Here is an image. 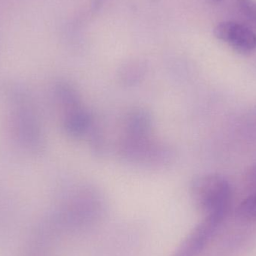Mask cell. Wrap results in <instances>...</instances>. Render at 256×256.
I'll return each mask as SVG.
<instances>
[{
	"mask_svg": "<svg viewBox=\"0 0 256 256\" xmlns=\"http://www.w3.org/2000/svg\"><path fill=\"white\" fill-rule=\"evenodd\" d=\"M216 38L240 54H250L256 50V34L252 30L238 22H220L214 30Z\"/></svg>",
	"mask_w": 256,
	"mask_h": 256,
	"instance_id": "3",
	"label": "cell"
},
{
	"mask_svg": "<svg viewBox=\"0 0 256 256\" xmlns=\"http://www.w3.org/2000/svg\"><path fill=\"white\" fill-rule=\"evenodd\" d=\"M209 2H210V3H212V4H220V3L222 2L224 0H208Z\"/></svg>",
	"mask_w": 256,
	"mask_h": 256,
	"instance_id": "8",
	"label": "cell"
},
{
	"mask_svg": "<svg viewBox=\"0 0 256 256\" xmlns=\"http://www.w3.org/2000/svg\"><path fill=\"white\" fill-rule=\"evenodd\" d=\"M237 213L243 219L256 220V192L240 203L238 208Z\"/></svg>",
	"mask_w": 256,
	"mask_h": 256,
	"instance_id": "5",
	"label": "cell"
},
{
	"mask_svg": "<svg viewBox=\"0 0 256 256\" xmlns=\"http://www.w3.org/2000/svg\"><path fill=\"white\" fill-rule=\"evenodd\" d=\"M4 94L8 128L14 142L28 154H38L43 150L44 138L32 96L18 82L8 84Z\"/></svg>",
	"mask_w": 256,
	"mask_h": 256,
	"instance_id": "1",
	"label": "cell"
},
{
	"mask_svg": "<svg viewBox=\"0 0 256 256\" xmlns=\"http://www.w3.org/2000/svg\"><path fill=\"white\" fill-rule=\"evenodd\" d=\"M244 16L256 26V0H236Z\"/></svg>",
	"mask_w": 256,
	"mask_h": 256,
	"instance_id": "6",
	"label": "cell"
},
{
	"mask_svg": "<svg viewBox=\"0 0 256 256\" xmlns=\"http://www.w3.org/2000/svg\"><path fill=\"white\" fill-rule=\"evenodd\" d=\"M248 182L251 186H256V166L251 168L248 174Z\"/></svg>",
	"mask_w": 256,
	"mask_h": 256,
	"instance_id": "7",
	"label": "cell"
},
{
	"mask_svg": "<svg viewBox=\"0 0 256 256\" xmlns=\"http://www.w3.org/2000/svg\"><path fill=\"white\" fill-rule=\"evenodd\" d=\"M220 222L206 216L188 234L172 256H198L208 244L219 228Z\"/></svg>",
	"mask_w": 256,
	"mask_h": 256,
	"instance_id": "4",
	"label": "cell"
},
{
	"mask_svg": "<svg viewBox=\"0 0 256 256\" xmlns=\"http://www.w3.org/2000/svg\"><path fill=\"white\" fill-rule=\"evenodd\" d=\"M192 196L197 208L206 216L222 222L232 203V188L226 178L208 174L198 178L192 186Z\"/></svg>",
	"mask_w": 256,
	"mask_h": 256,
	"instance_id": "2",
	"label": "cell"
}]
</instances>
